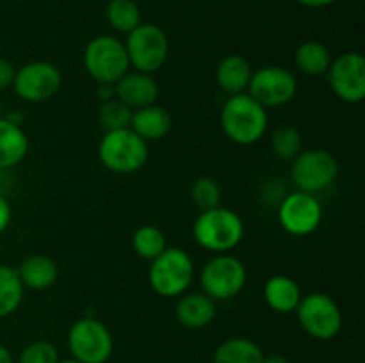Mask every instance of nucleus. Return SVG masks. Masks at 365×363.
<instances>
[{
	"mask_svg": "<svg viewBox=\"0 0 365 363\" xmlns=\"http://www.w3.org/2000/svg\"><path fill=\"white\" fill-rule=\"evenodd\" d=\"M150 287L163 298H180L195 281V262L182 248L168 246L148 269Z\"/></svg>",
	"mask_w": 365,
	"mask_h": 363,
	"instance_id": "nucleus-4",
	"label": "nucleus"
},
{
	"mask_svg": "<svg viewBox=\"0 0 365 363\" xmlns=\"http://www.w3.org/2000/svg\"><path fill=\"white\" fill-rule=\"evenodd\" d=\"M331 53L327 45L316 39H309L303 41L302 45L296 48L294 63L302 73L309 75V77H321L327 75L328 68L331 64Z\"/></svg>",
	"mask_w": 365,
	"mask_h": 363,
	"instance_id": "nucleus-23",
	"label": "nucleus"
},
{
	"mask_svg": "<svg viewBox=\"0 0 365 363\" xmlns=\"http://www.w3.org/2000/svg\"><path fill=\"white\" fill-rule=\"evenodd\" d=\"M150 148L130 127L107 130L98 144V159L106 169L116 174L138 173L148 162Z\"/></svg>",
	"mask_w": 365,
	"mask_h": 363,
	"instance_id": "nucleus-3",
	"label": "nucleus"
},
{
	"mask_svg": "<svg viewBox=\"0 0 365 363\" xmlns=\"http://www.w3.org/2000/svg\"><path fill=\"white\" fill-rule=\"evenodd\" d=\"M217 306L203 292H185L175 306V319L187 330H203L216 319Z\"/></svg>",
	"mask_w": 365,
	"mask_h": 363,
	"instance_id": "nucleus-16",
	"label": "nucleus"
},
{
	"mask_svg": "<svg viewBox=\"0 0 365 363\" xmlns=\"http://www.w3.org/2000/svg\"><path fill=\"white\" fill-rule=\"evenodd\" d=\"M252 64L248 59L237 53L223 57L216 68V84L227 95H241L248 91V84L252 80Z\"/></svg>",
	"mask_w": 365,
	"mask_h": 363,
	"instance_id": "nucleus-19",
	"label": "nucleus"
},
{
	"mask_svg": "<svg viewBox=\"0 0 365 363\" xmlns=\"http://www.w3.org/2000/svg\"><path fill=\"white\" fill-rule=\"evenodd\" d=\"M262 363H292L291 358L285 354H278V352H274V354H267L264 356Z\"/></svg>",
	"mask_w": 365,
	"mask_h": 363,
	"instance_id": "nucleus-34",
	"label": "nucleus"
},
{
	"mask_svg": "<svg viewBox=\"0 0 365 363\" xmlns=\"http://www.w3.org/2000/svg\"><path fill=\"white\" fill-rule=\"evenodd\" d=\"M106 18L114 31L128 34L141 25V9L135 0H109L106 7Z\"/></svg>",
	"mask_w": 365,
	"mask_h": 363,
	"instance_id": "nucleus-25",
	"label": "nucleus"
},
{
	"mask_svg": "<svg viewBox=\"0 0 365 363\" xmlns=\"http://www.w3.org/2000/svg\"><path fill=\"white\" fill-rule=\"evenodd\" d=\"M303 139L298 128L292 125H282L271 135V149L282 160H292L302 152Z\"/></svg>",
	"mask_w": 365,
	"mask_h": 363,
	"instance_id": "nucleus-27",
	"label": "nucleus"
},
{
	"mask_svg": "<svg viewBox=\"0 0 365 363\" xmlns=\"http://www.w3.org/2000/svg\"><path fill=\"white\" fill-rule=\"evenodd\" d=\"M294 313L302 330L314 340H334L344 324L341 306L324 292H310L303 295Z\"/></svg>",
	"mask_w": 365,
	"mask_h": 363,
	"instance_id": "nucleus-7",
	"label": "nucleus"
},
{
	"mask_svg": "<svg viewBox=\"0 0 365 363\" xmlns=\"http://www.w3.org/2000/svg\"><path fill=\"white\" fill-rule=\"evenodd\" d=\"M294 2H298L303 7H309V9H323V7L335 4L337 0H294Z\"/></svg>",
	"mask_w": 365,
	"mask_h": 363,
	"instance_id": "nucleus-33",
	"label": "nucleus"
},
{
	"mask_svg": "<svg viewBox=\"0 0 365 363\" xmlns=\"http://www.w3.org/2000/svg\"><path fill=\"white\" fill-rule=\"evenodd\" d=\"M331 93L344 103L365 100V59L359 52H344L331 60L327 71Z\"/></svg>",
	"mask_w": 365,
	"mask_h": 363,
	"instance_id": "nucleus-14",
	"label": "nucleus"
},
{
	"mask_svg": "<svg viewBox=\"0 0 365 363\" xmlns=\"http://www.w3.org/2000/svg\"><path fill=\"white\" fill-rule=\"evenodd\" d=\"M171 127H173L171 114L163 105L152 103V105L132 110L130 128L146 142L164 139L171 132Z\"/></svg>",
	"mask_w": 365,
	"mask_h": 363,
	"instance_id": "nucleus-17",
	"label": "nucleus"
},
{
	"mask_svg": "<svg viewBox=\"0 0 365 363\" xmlns=\"http://www.w3.org/2000/svg\"><path fill=\"white\" fill-rule=\"evenodd\" d=\"M130 117L132 109L125 105L123 102H120L116 96L102 102L98 109V123L102 125L106 132L130 127Z\"/></svg>",
	"mask_w": 365,
	"mask_h": 363,
	"instance_id": "nucleus-28",
	"label": "nucleus"
},
{
	"mask_svg": "<svg viewBox=\"0 0 365 363\" xmlns=\"http://www.w3.org/2000/svg\"><path fill=\"white\" fill-rule=\"evenodd\" d=\"M25 287L14 267L0 263V319L13 315L24 302Z\"/></svg>",
	"mask_w": 365,
	"mask_h": 363,
	"instance_id": "nucleus-24",
	"label": "nucleus"
},
{
	"mask_svg": "<svg viewBox=\"0 0 365 363\" xmlns=\"http://www.w3.org/2000/svg\"><path fill=\"white\" fill-rule=\"evenodd\" d=\"M31 142L18 123L0 117V171H9L27 157Z\"/></svg>",
	"mask_w": 365,
	"mask_h": 363,
	"instance_id": "nucleus-21",
	"label": "nucleus"
},
{
	"mask_svg": "<svg viewBox=\"0 0 365 363\" xmlns=\"http://www.w3.org/2000/svg\"><path fill=\"white\" fill-rule=\"evenodd\" d=\"M16 273L25 288L31 290H48L59 278V267L50 256L31 255L16 267Z\"/></svg>",
	"mask_w": 365,
	"mask_h": 363,
	"instance_id": "nucleus-20",
	"label": "nucleus"
},
{
	"mask_svg": "<svg viewBox=\"0 0 365 363\" xmlns=\"http://www.w3.org/2000/svg\"><path fill=\"white\" fill-rule=\"evenodd\" d=\"M128 63L135 71L153 75L166 64L170 53L168 34L155 23H141L125 39Z\"/></svg>",
	"mask_w": 365,
	"mask_h": 363,
	"instance_id": "nucleus-9",
	"label": "nucleus"
},
{
	"mask_svg": "<svg viewBox=\"0 0 365 363\" xmlns=\"http://www.w3.org/2000/svg\"><path fill=\"white\" fill-rule=\"evenodd\" d=\"M339 177V160L331 152L323 148L302 149L292 159L291 178L298 191L316 192L327 191Z\"/></svg>",
	"mask_w": 365,
	"mask_h": 363,
	"instance_id": "nucleus-10",
	"label": "nucleus"
},
{
	"mask_svg": "<svg viewBox=\"0 0 365 363\" xmlns=\"http://www.w3.org/2000/svg\"><path fill=\"white\" fill-rule=\"evenodd\" d=\"M0 363H16V359L11 354L9 349L2 344H0Z\"/></svg>",
	"mask_w": 365,
	"mask_h": 363,
	"instance_id": "nucleus-35",
	"label": "nucleus"
},
{
	"mask_svg": "<svg viewBox=\"0 0 365 363\" xmlns=\"http://www.w3.org/2000/svg\"><path fill=\"white\" fill-rule=\"evenodd\" d=\"M298 93L294 73L284 66H262L253 71L248 84V95L266 109L282 107L292 102Z\"/></svg>",
	"mask_w": 365,
	"mask_h": 363,
	"instance_id": "nucleus-12",
	"label": "nucleus"
},
{
	"mask_svg": "<svg viewBox=\"0 0 365 363\" xmlns=\"http://www.w3.org/2000/svg\"><path fill=\"white\" fill-rule=\"evenodd\" d=\"M191 199L200 212L221 205V187L214 178L200 177L191 185Z\"/></svg>",
	"mask_w": 365,
	"mask_h": 363,
	"instance_id": "nucleus-29",
	"label": "nucleus"
},
{
	"mask_svg": "<svg viewBox=\"0 0 365 363\" xmlns=\"http://www.w3.org/2000/svg\"><path fill=\"white\" fill-rule=\"evenodd\" d=\"M264 356L262 347L252 338L230 337L217 345L212 363H262Z\"/></svg>",
	"mask_w": 365,
	"mask_h": 363,
	"instance_id": "nucleus-22",
	"label": "nucleus"
},
{
	"mask_svg": "<svg viewBox=\"0 0 365 363\" xmlns=\"http://www.w3.org/2000/svg\"><path fill=\"white\" fill-rule=\"evenodd\" d=\"M82 60L88 75L98 85H114L125 73L130 71L125 43L109 34L95 36L89 39Z\"/></svg>",
	"mask_w": 365,
	"mask_h": 363,
	"instance_id": "nucleus-5",
	"label": "nucleus"
},
{
	"mask_svg": "<svg viewBox=\"0 0 365 363\" xmlns=\"http://www.w3.org/2000/svg\"><path fill=\"white\" fill-rule=\"evenodd\" d=\"M59 351L48 340L31 342L21 349L16 363H59Z\"/></svg>",
	"mask_w": 365,
	"mask_h": 363,
	"instance_id": "nucleus-30",
	"label": "nucleus"
},
{
	"mask_svg": "<svg viewBox=\"0 0 365 363\" xmlns=\"http://www.w3.org/2000/svg\"><path fill=\"white\" fill-rule=\"evenodd\" d=\"M114 96L132 110L152 105L159 100V84L155 78L141 71H128L114 84Z\"/></svg>",
	"mask_w": 365,
	"mask_h": 363,
	"instance_id": "nucleus-15",
	"label": "nucleus"
},
{
	"mask_svg": "<svg viewBox=\"0 0 365 363\" xmlns=\"http://www.w3.org/2000/svg\"><path fill=\"white\" fill-rule=\"evenodd\" d=\"M11 219H13V210H11V203L4 194H0V235L9 228Z\"/></svg>",
	"mask_w": 365,
	"mask_h": 363,
	"instance_id": "nucleus-32",
	"label": "nucleus"
},
{
	"mask_svg": "<svg viewBox=\"0 0 365 363\" xmlns=\"http://www.w3.org/2000/svg\"><path fill=\"white\" fill-rule=\"evenodd\" d=\"M303 294L298 281L285 274H274L264 285V301L273 312L287 315L294 313Z\"/></svg>",
	"mask_w": 365,
	"mask_h": 363,
	"instance_id": "nucleus-18",
	"label": "nucleus"
},
{
	"mask_svg": "<svg viewBox=\"0 0 365 363\" xmlns=\"http://www.w3.org/2000/svg\"><path fill=\"white\" fill-rule=\"evenodd\" d=\"M192 235L200 248L210 253H230L245 238V223L241 216L227 206L203 210L192 224Z\"/></svg>",
	"mask_w": 365,
	"mask_h": 363,
	"instance_id": "nucleus-2",
	"label": "nucleus"
},
{
	"mask_svg": "<svg viewBox=\"0 0 365 363\" xmlns=\"http://www.w3.org/2000/svg\"><path fill=\"white\" fill-rule=\"evenodd\" d=\"M278 221L289 235L307 237L312 235L323 223V205L310 192L294 191L282 199Z\"/></svg>",
	"mask_w": 365,
	"mask_h": 363,
	"instance_id": "nucleus-13",
	"label": "nucleus"
},
{
	"mask_svg": "<svg viewBox=\"0 0 365 363\" xmlns=\"http://www.w3.org/2000/svg\"><path fill=\"white\" fill-rule=\"evenodd\" d=\"M14 73H16V68L13 66V63L0 57V89H7L13 85Z\"/></svg>",
	"mask_w": 365,
	"mask_h": 363,
	"instance_id": "nucleus-31",
	"label": "nucleus"
},
{
	"mask_svg": "<svg viewBox=\"0 0 365 363\" xmlns=\"http://www.w3.org/2000/svg\"><path fill=\"white\" fill-rule=\"evenodd\" d=\"M221 128L232 142L239 146L257 144L266 135L269 116L266 107L253 100L248 93L228 96L221 107Z\"/></svg>",
	"mask_w": 365,
	"mask_h": 363,
	"instance_id": "nucleus-1",
	"label": "nucleus"
},
{
	"mask_svg": "<svg viewBox=\"0 0 365 363\" xmlns=\"http://www.w3.org/2000/svg\"><path fill=\"white\" fill-rule=\"evenodd\" d=\"M132 248L135 255L152 262L168 248V238L160 228L153 224H143L132 235Z\"/></svg>",
	"mask_w": 365,
	"mask_h": 363,
	"instance_id": "nucleus-26",
	"label": "nucleus"
},
{
	"mask_svg": "<svg viewBox=\"0 0 365 363\" xmlns=\"http://www.w3.org/2000/svg\"><path fill=\"white\" fill-rule=\"evenodd\" d=\"M59 363H78L77 359H73V358H70V359H61Z\"/></svg>",
	"mask_w": 365,
	"mask_h": 363,
	"instance_id": "nucleus-36",
	"label": "nucleus"
},
{
	"mask_svg": "<svg viewBox=\"0 0 365 363\" xmlns=\"http://www.w3.org/2000/svg\"><path fill=\"white\" fill-rule=\"evenodd\" d=\"M61 84L63 75L56 64L48 60H31L18 68L11 88L24 102L41 103L53 98L61 89Z\"/></svg>",
	"mask_w": 365,
	"mask_h": 363,
	"instance_id": "nucleus-11",
	"label": "nucleus"
},
{
	"mask_svg": "<svg viewBox=\"0 0 365 363\" xmlns=\"http://www.w3.org/2000/svg\"><path fill=\"white\" fill-rule=\"evenodd\" d=\"M200 287L214 301H230L237 298L248 280L246 265L230 253H220L207 260L200 270Z\"/></svg>",
	"mask_w": 365,
	"mask_h": 363,
	"instance_id": "nucleus-6",
	"label": "nucleus"
},
{
	"mask_svg": "<svg viewBox=\"0 0 365 363\" xmlns=\"http://www.w3.org/2000/svg\"><path fill=\"white\" fill-rule=\"evenodd\" d=\"M68 349L78 363H107L114 351L109 327L95 317H81L68 331Z\"/></svg>",
	"mask_w": 365,
	"mask_h": 363,
	"instance_id": "nucleus-8",
	"label": "nucleus"
}]
</instances>
